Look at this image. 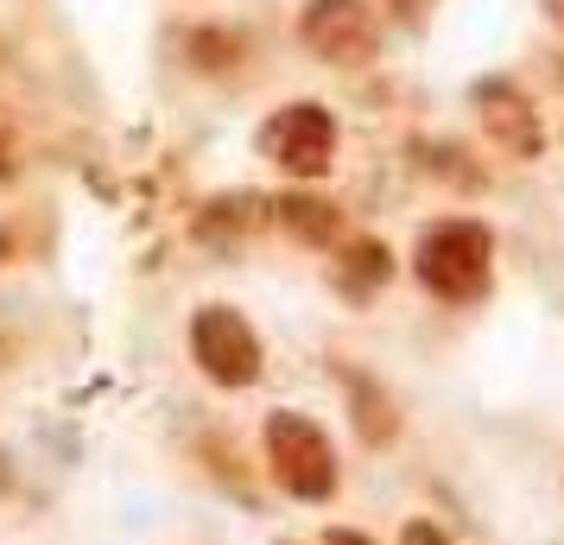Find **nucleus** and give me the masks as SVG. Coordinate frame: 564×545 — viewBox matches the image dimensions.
Masks as SVG:
<instances>
[{
    "label": "nucleus",
    "mask_w": 564,
    "mask_h": 545,
    "mask_svg": "<svg viewBox=\"0 0 564 545\" xmlns=\"http://www.w3.org/2000/svg\"><path fill=\"white\" fill-rule=\"evenodd\" d=\"M419 280L437 298H482L488 286V229L482 222H437L419 241Z\"/></svg>",
    "instance_id": "f257e3e1"
},
{
    "label": "nucleus",
    "mask_w": 564,
    "mask_h": 545,
    "mask_svg": "<svg viewBox=\"0 0 564 545\" xmlns=\"http://www.w3.org/2000/svg\"><path fill=\"white\" fill-rule=\"evenodd\" d=\"M267 457H273V476L299 501H324L336 489V457H330V438L299 413H273L267 418Z\"/></svg>",
    "instance_id": "f03ea898"
},
{
    "label": "nucleus",
    "mask_w": 564,
    "mask_h": 545,
    "mask_svg": "<svg viewBox=\"0 0 564 545\" xmlns=\"http://www.w3.org/2000/svg\"><path fill=\"white\" fill-rule=\"evenodd\" d=\"M260 146L280 159L285 172H299V178H324L330 159H336V128H330V115H324L317 102H292V108H280V115L260 128Z\"/></svg>",
    "instance_id": "7ed1b4c3"
},
{
    "label": "nucleus",
    "mask_w": 564,
    "mask_h": 545,
    "mask_svg": "<svg viewBox=\"0 0 564 545\" xmlns=\"http://www.w3.org/2000/svg\"><path fill=\"white\" fill-rule=\"evenodd\" d=\"M191 342H197V362L209 368V381H223V388H248L260 374V342H254V330H248V317L229 312V305L197 312Z\"/></svg>",
    "instance_id": "20e7f679"
},
{
    "label": "nucleus",
    "mask_w": 564,
    "mask_h": 545,
    "mask_svg": "<svg viewBox=\"0 0 564 545\" xmlns=\"http://www.w3.org/2000/svg\"><path fill=\"white\" fill-rule=\"evenodd\" d=\"M299 32H305L311 52L330 57V64H368L375 57V20H368L361 0H311Z\"/></svg>",
    "instance_id": "39448f33"
},
{
    "label": "nucleus",
    "mask_w": 564,
    "mask_h": 545,
    "mask_svg": "<svg viewBox=\"0 0 564 545\" xmlns=\"http://www.w3.org/2000/svg\"><path fill=\"white\" fill-rule=\"evenodd\" d=\"M476 102H482V128L495 133V146H508L520 159L539 153V121H533V108H527V96H513L508 83H482Z\"/></svg>",
    "instance_id": "423d86ee"
},
{
    "label": "nucleus",
    "mask_w": 564,
    "mask_h": 545,
    "mask_svg": "<svg viewBox=\"0 0 564 545\" xmlns=\"http://www.w3.org/2000/svg\"><path fill=\"white\" fill-rule=\"evenodd\" d=\"M387 273H393V254H387L381 241H356L343 266H336V286L349 292V298H368V292L387 286Z\"/></svg>",
    "instance_id": "0eeeda50"
},
{
    "label": "nucleus",
    "mask_w": 564,
    "mask_h": 545,
    "mask_svg": "<svg viewBox=\"0 0 564 545\" xmlns=\"http://www.w3.org/2000/svg\"><path fill=\"white\" fill-rule=\"evenodd\" d=\"M280 222L299 235V241H330L336 235V209L324 204V197H305V190H299V197H285L280 204Z\"/></svg>",
    "instance_id": "6e6552de"
},
{
    "label": "nucleus",
    "mask_w": 564,
    "mask_h": 545,
    "mask_svg": "<svg viewBox=\"0 0 564 545\" xmlns=\"http://www.w3.org/2000/svg\"><path fill=\"white\" fill-rule=\"evenodd\" d=\"M400 545H451V539H444V533H437L432 520H412L406 533H400Z\"/></svg>",
    "instance_id": "1a4fd4ad"
},
{
    "label": "nucleus",
    "mask_w": 564,
    "mask_h": 545,
    "mask_svg": "<svg viewBox=\"0 0 564 545\" xmlns=\"http://www.w3.org/2000/svg\"><path fill=\"white\" fill-rule=\"evenodd\" d=\"M387 7H393V13H406V20H419V13H425L432 0H387Z\"/></svg>",
    "instance_id": "9d476101"
},
{
    "label": "nucleus",
    "mask_w": 564,
    "mask_h": 545,
    "mask_svg": "<svg viewBox=\"0 0 564 545\" xmlns=\"http://www.w3.org/2000/svg\"><path fill=\"white\" fill-rule=\"evenodd\" d=\"M324 545H375V539H361V533H330Z\"/></svg>",
    "instance_id": "9b49d317"
},
{
    "label": "nucleus",
    "mask_w": 564,
    "mask_h": 545,
    "mask_svg": "<svg viewBox=\"0 0 564 545\" xmlns=\"http://www.w3.org/2000/svg\"><path fill=\"white\" fill-rule=\"evenodd\" d=\"M545 13H552V20L564 26V0H545Z\"/></svg>",
    "instance_id": "f8f14e48"
}]
</instances>
